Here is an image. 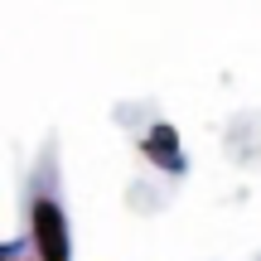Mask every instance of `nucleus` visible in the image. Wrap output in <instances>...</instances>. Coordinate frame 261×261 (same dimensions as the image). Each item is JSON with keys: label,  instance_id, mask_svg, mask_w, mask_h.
I'll use <instances>...</instances> for the list:
<instances>
[{"label": "nucleus", "instance_id": "obj_1", "mask_svg": "<svg viewBox=\"0 0 261 261\" xmlns=\"http://www.w3.org/2000/svg\"><path fill=\"white\" fill-rule=\"evenodd\" d=\"M34 247H39V261H68V223L58 203H48V198L34 203Z\"/></svg>", "mask_w": 261, "mask_h": 261}, {"label": "nucleus", "instance_id": "obj_2", "mask_svg": "<svg viewBox=\"0 0 261 261\" xmlns=\"http://www.w3.org/2000/svg\"><path fill=\"white\" fill-rule=\"evenodd\" d=\"M145 155H150V160H160L165 169H184V160H179V140H174V130H169V126H155V130H150Z\"/></svg>", "mask_w": 261, "mask_h": 261}]
</instances>
